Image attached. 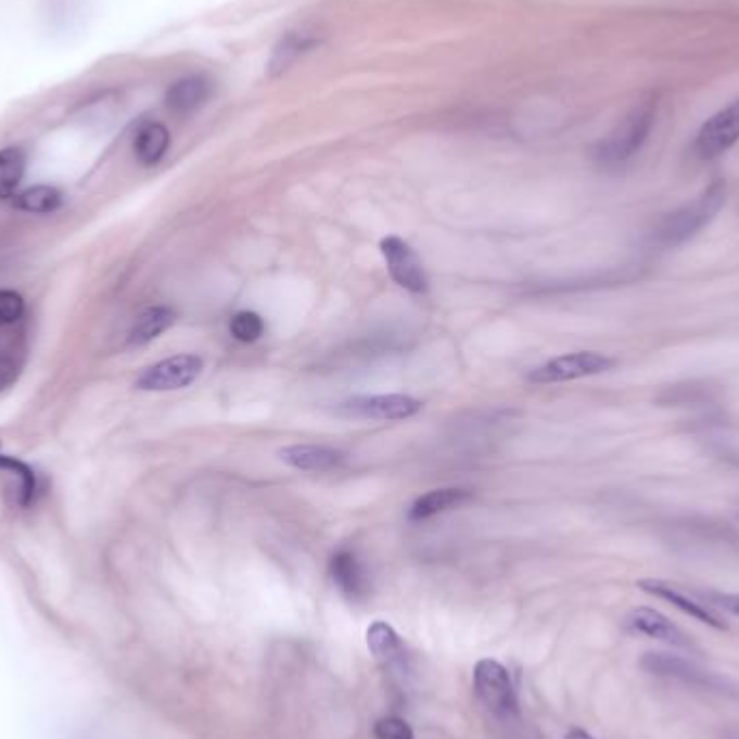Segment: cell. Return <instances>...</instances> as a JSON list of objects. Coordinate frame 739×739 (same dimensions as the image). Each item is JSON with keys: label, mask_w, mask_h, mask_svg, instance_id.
<instances>
[{"label": "cell", "mask_w": 739, "mask_h": 739, "mask_svg": "<svg viewBox=\"0 0 739 739\" xmlns=\"http://www.w3.org/2000/svg\"><path fill=\"white\" fill-rule=\"evenodd\" d=\"M725 739H739V729H731L725 734Z\"/></svg>", "instance_id": "29"}, {"label": "cell", "mask_w": 739, "mask_h": 739, "mask_svg": "<svg viewBox=\"0 0 739 739\" xmlns=\"http://www.w3.org/2000/svg\"><path fill=\"white\" fill-rule=\"evenodd\" d=\"M169 145H171V137H169L167 126L161 124V122H154V119L143 122L137 128L135 141H132L135 156L143 167L158 165L167 156Z\"/></svg>", "instance_id": "15"}, {"label": "cell", "mask_w": 739, "mask_h": 739, "mask_svg": "<svg viewBox=\"0 0 739 739\" xmlns=\"http://www.w3.org/2000/svg\"><path fill=\"white\" fill-rule=\"evenodd\" d=\"M0 470H7V472H11V476H17V481H20V492H17L20 504L30 506L35 501L37 493H39L37 474L26 463L17 461L15 457L2 455V453H0Z\"/></svg>", "instance_id": "22"}, {"label": "cell", "mask_w": 739, "mask_h": 739, "mask_svg": "<svg viewBox=\"0 0 739 739\" xmlns=\"http://www.w3.org/2000/svg\"><path fill=\"white\" fill-rule=\"evenodd\" d=\"M474 688L483 708L495 718H514L517 716V695L510 681L508 671L493 662L483 660L474 671Z\"/></svg>", "instance_id": "5"}, {"label": "cell", "mask_w": 739, "mask_h": 739, "mask_svg": "<svg viewBox=\"0 0 739 739\" xmlns=\"http://www.w3.org/2000/svg\"><path fill=\"white\" fill-rule=\"evenodd\" d=\"M381 253L387 262L392 279L413 292V294H424L429 292V275L422 264V257L416 253V249L407 241L398 237H385L381 241Z\"/></svg>", "instance_id": "8"}, {"label": "cell", "mask_w": 739, "mask_h": 739, "mask_svg": "<svg viewBox=\"0 0 739 739\" xmlns=\"http://www.w3.org/2000/svg\"><path fill=\"white\" fill-rule=\"evenodd\" d=\"M368 647L385 671H403L407 664V651L400 636L383 621H377L368 629Z\"/></svg>", "instance_id": "14"}, {"label": "cell", "mask_w": 739, "mask_h": 739, "mask_svg": "<svg viewBox=\"0 0 739 739\" xmlns=\"http://www.w3.org/2000/svg\"><path fill=\"white\" fill-rule=\"evenodd\" d=\"M316 43V39L309 33H288L272 50L270 56V72H283L288 69L298 56H303L311 46Z\"/></svg>", "instance_id": "21"}, {"label": "cell", "mask_w": 739, "mask_h": 739, "mask_svg": "<svg viewBox=\"0 0 739 739\" xmlns=\"http://www.w3.org/2000/svg\"><path fill=\"white\" fill-rule=\"evenodd\" d=\"M642 664H645V668H649L651 673L666 675V677H675V679H681V681L692 684V686H708V688L721 686V679H718V677L708 675L705 671L697 668V666L690 664L688 660H681V658H675V655L649 653V655L645 658Z\"/></svg>", "instance_id": "16"}, {"label": "cell", "mask_w": 739, "mask_h": 739, "mask_svg": "<svg viewBox=\"0 0 739 739\" xmlns=\"http://www.w3.org/2000/svg\"><path fill=\"white\" fill-rule=\"evenodd\" d=\"M564 739H595L593 736H588L586 731H579V729H573V731H569L566 734V738Z\"/></svg>", "instance_id": "28"}, {"label": "cell", "mask_w": 739, "mask_h": 739, "mask_svg": "<svg viewBox=\"0 0 739 739\" xmlns=\"http://www.w3.org/2000/svg\"><path fill=\"white\" fill-rule=\"evenodd\" d=\"M377 739H413L411 727L400 718H383L374 727Z\"/></svg>", "instance_id": "25"}, {"label": "cell", "mask_w": 739, "mask_h": 739, "mask_svg": "<svg viewBox=\"0 0 739 739\" xmlns=\"http://www.w3.org/2000/svg\"><path fill=\"white\" fill-rule=\"evenodd\" d=\"M658 113V100L647 98L638 106H634L616 128L597 143L595 158L606 167H616L634 158L642 145L647 143Z\"/></svg>", "instance_id": "2"}, {"label": "cell", "mask_w": 739, "mask_h": 739, "mask_svg": "<svg viewBox=\"0 0 739 739\" xmlns=\"http://www.w3.org/2000/svg\"><path fill=\"white\" fill-rule=\"evenodd\" d=\"M727 204V182L714 180L710 187H705L692 202L679 206L677 211L668 213L658 221V226L651 232L653 245L662 249L684 245L686 241L695 239L703 228H708L723 206Z\"/></svg>", "instance_id": "1"}, {"label": "cell", "mask_w": 739, "mask_h": 739, "mask_svg": "<svg viewBox=\"0 0 739 739\" xmlns=\"http://www.w3.org/2000/svg\"><path fill=\"white\" fill-rule=\"evenodd\" d=\"M176 311L167 305H156L145 309L137 322L132 324L130 333H128V344L130 346H145L150 342H154L156 337H161L165 331H169L176 324Z\"/></svg>", "instance_id": "17"}, {"label": "cell", "mask_w": 739, "mask_h": 739, "mask_svg": "<svg viewBox=\"0 0 739 739\" xmlns=\"http://www.w3.org/2000/svg\"><path fill=\"white\" fill-rule=\"evenodd\" d=\"M204 370V359L198 355H174L145 368L135 387L141 392H178L193 385Z\"/></svg>", "instance_id": "6"}, {"label": "cell", "mask_w": 739, "mask_h": 739, "mask_svg": "<svg viewBox=\"0 0 739 739\" xmlns=\"http://www.w3.org/2000/svg\"><path fill=\"white\" fill-rule=\"evenodd\" d=\"M24 316V298L13 290H0V327L15 324Z\"/></svg>", "instance_id": "24"}, {"label": "cell", "mask_w": 739, "mask_h": 739, "mask_svg": "<svg viewBox=\"0 0 739 739\" xmlns=\"http://www.w3.org/2000/svg\"><path fill=\"white\" fill-rule=\"evenodd\" d=\"M422 411V403L405 394H377L355 396L335 407V416L346 420H377L396 422L413 418Z\"/></svg>", "instance_id": "3"}, {"label": "cell", "mask_w": 739, "mask_h": 739, "mask_svg": "<svg viewBox=\"0 0 739 739\" xmlns=\"http://www.w3.org/2000/svg\"><path fill=\"white\" fill-rule=\"evenodd\" d=\"M739 141V98L716 115H712L695 139V152L703 161H712L729 152Z\"/></svg>", "instance_id": "9"}, {"label": "cell", "mask_w": 739, "mask_h": 739, "mask_svg": "<svg viewBox=\"0 0 739 739\" xmlns=\"http://www.w3.org/2000/svg\"><path fill=\"white\" fill-rule=\"evenodd\" d=\"M705 599L714 606V608H721L734 616L739 619V595H729V593H710L705 595Z\"/></svg>", "instance_id": "26"}, {"label": "cell", "mask_w": 739, "mask_h": 739, "mask_svg": "<svg viewBox=\"0 0 739 739\" xmlns=\"http://www.w3.org/2000/svg\"><path fill=\"white\" fill-rule=\"evenodd\" d=\"M472 499H474V495L466 492V489H435V492L424 493L409 508V519L411 521H426V519L437 517L446 510L459 508V506H463Z\"/></svg>", "instance_id": "18"}, {"label": "cell", "mask_w": 739, "mask_h": 739, "mask_svg": "<svg viewBox=\"0 0 739 739\" xmlns=\"http://www.w3.org/2000/svg\"><path fill=\"white\" fill-rule=\"evenodd\" d=\"M63 202V195L59 189L54 187H46V184H39V187H30L22 193H17L13 198V206L22 213H30V215H48V213H54Z\"/></svg>", "instance_id": "20"}, {"label": "cell", "mask_w": 739, "mask_h": 739, "mask_svg": "<svg viewBox=\"0 0 739 739\" xmlns=\"http://www.w3.org/2000/svg\"><path fill=\"white\" fill-rule=\"evenodd\" d=\"M26 174V152L17 145L0 150V202H13Z\"/></svg>", "instance_id": "19"}, {"label": "cell", "mask_w": 739, "mask_h": 739, "mask_svg": "<svg viewBox=\"0 0 739 739\" xmlns=\"http://www.w3.org/2000/svg\"><path fill=\"white\" fill-rule=\"evenodd\" d=\"M638 588L649 593V595H653V597H658V599H664V601L673 603L675 608H679L688 616H692V619H697V621H701V623H705V625H710V627H714L718 632H727L729 629V623L723 619V614L708 599L686 590L679 584L649 577V579H640Z\"/></svg>", "instance_id": "7"}, {"label": "cell", "mask_w": 739, "mask_h": 739, "mask_svg": "<svg viewBox=\"0 0 739 739\" xmlns=\"http://www.w3.org/2000/svg\"><path fill=\"white\" fill-rule=\"evenodd\" d=\"M279 459L301 472H331L344 466V453L327 446H288L279 450Z\"/></svg>", "instance_id": "12"}, {"label": "cell", "mask_w": 739, "mask_h": 739, "mask_svg": "<svg viewBox=\"0 0 739 739\" xmlns=\"http://www.w3.org/2000/svg\"><path fill=\"white\" fill-rule=\"evenodd\" d=\"M627 625L642 636H649L653 640H660V642L677 647V649H692L695 647L690 636L679 625H675L668 616H664L662 612H658L653 608L632 610L629 616H627Z\"/></svg>", "instance_id": "10"}, {"label": "cell", "mask_w": 739, "mask_h": 739, "mask_svg": "<svg viewBox=\"0 0 739 739\" xmlns=\"http://www.w3.org/2000/svg\"><path fill=\"white\" fill-rule=\"evenodd\" d=\"M331 577L337 584V588L353 601H361L370 595V575L364 566V562L357 558L355 551L342 549L331 558L329 564Z\"/></svg>", "instance_id": "11"}, {"label": "cell", "mask_w": 739, "mask_h": 739, "mask_svg": "<svg viewBox=\"0 0 739 739\" xmlns=\"http://www.w3.org/2000/svg\"><path fill=\"white\" fill-rule=\"evenodd\" d=\"M264 329H266V324H264L262 316L255 314V311H239L230 322L232 335L243 344L257 342L264 335Z\"/></svg>", "instance_id": "23"}, {"label": "cell", "mask_w": 739, "mask_h": 739, "mask_svg": "<svg viewBox=\"0 0 739 739\" xmlns=\"http://www.w3.org/2000/svg\"><path fill=\"white\" fill-rule=\"evenodd\" d=\"M17 374H20L17 364L11 357L0 355V392H4L17 379Z\"/></svg>", "instance_id": "27"}, {"label": "cell", "mask_w": 739, "mask_h": 739, "mask_svg": "<svg viewBox=\"0 0 739 739\" xmlns=\"http://www.w3.org/2000/svg\"><path fill=\"white\" fill-rule=\"evenodd\" d=\"M616 361L603 353L595 351H579V353H569L549 359L547 364L534 368L527 374L530 383L538 385H549V383H564V381H575V379H586L595 374H603L612 370Z\"/></svg>", "instance_id": "4"}, {"label": "cell", "mask_w": 739, "mask_h": 739, "mask_svg": "<svg viewBox=\"0 0 739 739\" xmlns=\"http://www.w3.org/2000/svg\"><path fill=\"white\" fill-rule=\"evenodd\" d=\"M738 517H739V514H738Z\"/></svg>", "instance_id": "30"}, {"label": "cell", "mask_w": 739, "mask_h": 739, "mask_svg": "<svg viewBox=\"0 0 739 739\" xmlns=\"http://www.w3.org/2000/svg\"><path fill=\"white\" fill-rule=\"evenodd\" d=\"M213 93V82L202 74H191L176 80L167 89V106L176 115H191L200 111Z\"/></svg>", "instance_id": "13"}]
</instances>
